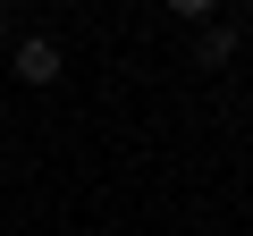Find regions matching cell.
<instances>
[{
  "mask_svg": "<svg viewBox=\"0 0 253 236\" xmlns=\"http://www.w3.org/2000/svg\"><path fill=\"white\" fill-rule=\"evenodd\" d=\"M169 17H186V26H203V17H219V0H169Z\"/></svg>",
  "mask_w": 253,
  "mask_h": 236,
  "instance_id": "3",
  "label": "cell"
},
{
  "mask_svg": "<svg viewBox=\"0 0 253 236\" xmlns=\"http://www.w3.org/2000/svg\"><path fill=\"white\" fill-rule=\"evenodd\" d=\"M236 42H245V26H236V17H203L186 51H194V68H228V59H236Z\"/></svg>",
  "mask_w": 253,
  "mask_h": 236,
  "instance_id": "2",
  "label": "cell"
},
{
  "mask_svg": "<svg viewBox=\"0 0 253 236\" xmlns=\"http://www.w3.org/2000/svg\"><path fill=\"white\" fill-rule=\"evenodd\" d=\"M9 68H17V84H34V93H42V84H59V76H68V51H59L51 34H26V42L9 51Z\"/></svg>",
  "mask_w": 253,
  "mask_h": 236,
  "instance_id": "1",
  "label": "cell"
},
{
  "mask_svg": "<svg viewBox=\"0 0 253 236\" xmlns=\"http://www.w3.org/2000/svg\"><path fill=\"white\" fill-rule=\"evenodd\" d=\"M0 34H9V0H0Z\"/></svg>",
  "mask_w": 253,
  "mask_h": 236,
  "instance_id": "4",
  "label": "cell"
}]
</instances>
